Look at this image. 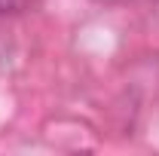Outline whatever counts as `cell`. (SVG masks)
Listing matches in <instances>:
<instances>
[{"mask_svg": "<svg viewBox=\"0 0 159 156\" xmlns=\"http://www.w3.org/2000/svg\"><path fill=\"white\" fill-rule=\"evenodd\" d=\"M31 0H0V12H21Z\"/></svg>", "mask_w": 159, "mask_h": 156, "instance_id": "1", "label": "cell"}]
</instances>
